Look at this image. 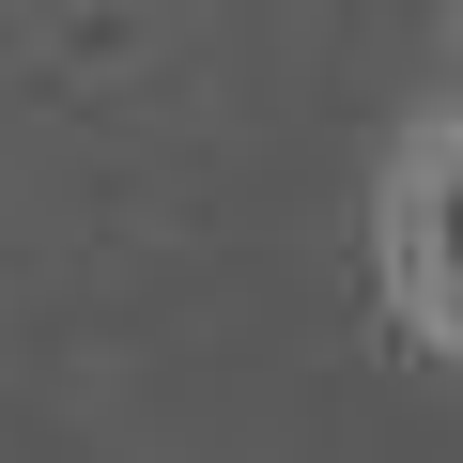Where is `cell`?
<instances>
[{
	"label": "cell",
	"mask_w": 463,
	"mask_h": 463,
	"mask_svg": "<svg viewBox=\"0 0 463 463\" xmlns=\"http://www.w3.org/2000/svg\"><path fill=\"white\" fill-rule=\"evenodd\" d=\"M448 170H463V93H417L402 139L371 155V309L417 371L463 355V263H448Z\"/></svg>",
	"instance_id": "6da1fadb"
}]
</instances>
